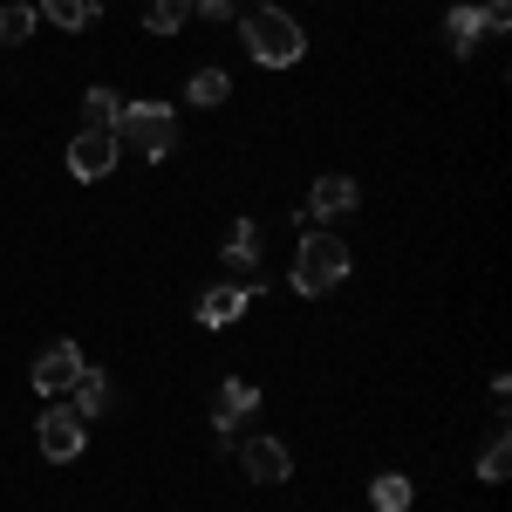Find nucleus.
Instances as JSON below:
<instances>
[{
    "label": "nucleus",
    "mask_w": 512,
    "mask_h": 512,
    "mask_svg": "<svg viewBox=\"0 0 512 512\" xmlns=\"http://www.w3.org/2000/svg\"><path fill=\"white\" fill-rule=\"evenodd\" d=\"M239 41H246V55H253L260 69H294V62L308 55V35H301V21H294L287 7H253V14L239 21Z\"/></svg>",
    "instance_id": "nucleus-1"
},
{
    "label": "nucleus",
    "mask_w": 512,
    "mask_h": 512,
    "mask_svg": "<svg viewBox=\"0 0 512 512\" xmlns=\"http://www.w3.org/2000/svg\"><path fill=\"white\" fill-rule=\"evenodd\" d=\"M349 239H335V233H308L301 239V253H294V294H308V301H315V294H328V287H342V280H349Z\"/></svg>",
    "instance_id": "nucleus-2"
},
{
    "label": "nucleus",
    "mask_w": 512,
    "mask_h": 512,
    "mask_svg": "<svg viewBox=\"0 0 512 512\" xmlns=\"http://www.w3.org/2000/svg\"><path fill=\"white\" fill-rule=\"evenodd\" d=\"M117 151H144V164L171 158V144H178V117L164 110V103H123L117 110Z\"/></svg>",
    "instance_id": "nucleus-3"
},
{
    "label": "nucleus",
    "mask_w": 512,
    "mask_h": 512,
    "mask_svg": "<svg viewBox=\"0 0 512 512\" xmlns=\"http://www.w3.org/2000/svg\"><path fill=\"white\" fill-rule=\"evenodd\" d=\"M35 444H41V458H48V465H76L82 444H89V424L76 417V403H55V410H41Z\"/></svg>",
    "instance_id": "nucleus-4"
},
{
    "label": "nucleus",
    "mask_w": 512,
    "mask_h": 512,
    "mask_svg": "<svg viewBox=\"0 0 512 512\" xmlns=\"http://www.w3.org/2000/svg\"><path fill=\"white\" fill-rule=\"evenodd\" d=\"M253 410H260V390H253L246 376H226L219 396H212V437H219V444H233L239 417H253Z\"/></svg>",
    "instance_id": "nucleus-5"
},
{
    "label": "nucleus",
    "mask_w": 512,
    "mask_h": 512,
    "mask_svg": "<svg viewBox=\"0 0 512 512\" xmlns=\"http://www.w3.org/2000/svg\"><path fill=\"white\" fill-rule=\"evenodd\" d=\"M28 376H35L41 396H69V383L82 376V349H76V342H48V349L35 355V369H28Z\"/></svg>",
    "instance_id": "nucleus-6"
},
{
    "label": "nucleus",
    "mask_w": 512,
    "mask_h": 512,
    "mask_svg": "<svg viewBox=\"0 0 512 512\" xmlns=\"http://www.w3.org/2000/svg\"><path fill=\"white\" fill-rule=\"evenodd\" d=\"M117 137H110V130H82L76 144H69V171H76L82 185H96V178H110V171H117Z\"/></svg>",
    "instance_id": "nucleus-7"
},
{
    "label": "nucleus",
    "mask_w": 512,
    "mask_h": 512,
    "mask_svg": "<svg viewBox=\"0 0 512 512\" xmlns=\"http://www.w3.org/2000/svg\"><path fill=\"white\" fill-rule=\"evenodd\" d=\"M239 472L253 478V485H280V478L294 472V458H287L280 437H246V444H239Z\"/></svg>",
    "instance_id": "nucleus-8"
},
{
    "label": "nucleus",
    "mask_w": 512,
    "mask_h": 512,
    "mask_svg": "<svg viewBox=\"0 0 512 512\" xmlns=\"http://www.w3.org/2000/svg\"><path fill=\"white\" fill-rule=\"evenodd\" d=\"M355 205H362V185H355L349 171H328V178H315V192H308V219H342Z\"/></svg>",
    "instance_id": "nucleus-9"
},
{
    "label": "nucleus",
    "mask_w": 512,
    "mask_h": 512,
    "mask_svg": "<svg viewBox=\"0 0 512 512\" xmlns=\"http://www.w3.org/2000/svg\"><path fill=\"white\" fill-rule=\"evenodd\" d=\"M246 308H253V294H246L239 280H226V287H205V294H198V328H233Z\"/></svg>",
    "instance_id": "nucleus-10"
},
{
    "label": "nucleus",
    "mask_w": 512,
    "mask_h": 512,
    "mask_svg": "<svg viewBox=\"0 0 512 512\" xmlns=\"http://www.w3.org/2000/svg\"><path fill=\"white\" fill-rule=\"evenodd\" d=\"M444 41H451V55H472L478 41H485V7L458 0V7L444 14Z\"/></svg>",
    "instance_id": "nucleus-11"
},
{
    "label": "nucleus",
    "mask_w": 512,
    "mask_h": 512,
    "mask_svg": "<svg viewBox=\"0 0 512 512\" xmlns=\"http://www.w3.org/2000/svg\"><path fill=\"white\" fill-rule=\"evenodd\" d=\"M41 21H55L62 35H82V28H96L103 21V0H35Z\"/></svg>",
    "instance_id": "nucleus-12"
},
{
    "label": "nucleus",
    "mask_w": 512,
    "mask_h": 512,
    "mask_svg": "<svg viewBox=\"0 0 512 512\" xmlns=\"http://www.w3.org/2000/svg\"><path fill=\"white\" fill-rule=\"evenodd\" d=\"M69 396H76V417H82V424H96V417L110 410V376L82 362V376H76V383H69Z\"/></svg>",
    "instance_id": "nucleus-13"
},
{
    "label": "nucleus",
    "mask_w": 512,
    "mask_h": 512,
    "mask_svg": "<svg viewBox=\"0 0 512 512\" xmlns=\"http://www.w3.org/2000/svg\"><path fill=\"white\" fill-rule=\"evenodd\" d=\"M219 260H226L233 274H253V267H260V226H253V219H239L233 233H226V253H219Z\"/></svg>",
    "instance_id": "nucleus-14"
},
{
    "label": "nucleus",
    "mask_w": 512,
    "mask_h": 512,
    "mask_svg": "<svg viewBox=\"0 0 512 512\" xmlns=\"http://www.w3.org/2000/svg\"><path fill=\"white\" fill-rule=\"evenodd\" d=\"M123 96L117 89H82V130H117Z\"/></svg>",
    "instance_id": "nucleus-15"
},
{
    "label": "nucleus",
    "mask_w": 512,
    "mask_h": 512,
    "mask_svg": "<svg viewBox=\"0 0 512 512\" xmlns=\"http://www.w3.org/2000/svg\"><path fill=\"white\" fill-rule=\"evenodd\" d=\"M369 499H376V512H410V499H417V485L403 472H383L376 485H369Z\"/></svg>",
    "instance_id": "nucleus-16"
},
{
    "label": "nucleus",
    "mask_w": 512,
    "mask_h": 512,
    "mask_svg": "<svg viewBox=\"0 0 512 512\" xmlns=\"http://www.w3.org/2000/svg\"><path fill=\"white\" fill-rule=\"evenodd\" d=\"M185 96H192L198 110H212V103H226V96H233V76H226V69H198V76L185 82Z\"/></svg>",
    "instance_id": "nucleus-17"
},
{
    "label": "nucleus",
    "mask_w": 512,
    "mask_h": 512,
    "mask_svg": "<svg viewBox=\"0 0 512 512\" xmlns=\"http://www.w3.org/2000/svg\"><path fill=\"white\" fill-rule=\"evenodd\" d=\"M506 465H512V437L492 431V437H485V451H478V478H485V485H506Z\"/></svg>",
    "instance_id": "nucleus-18"
},
{
    "label": "nucleus",
    "mask_w": 512,
    "mask_h": 512,
    "mask_svg": "<svg viewBox=\"0 0 512 512\" xmlns=\"http://www.w3.org/2000/svg\"><path fill=\"white\" fill-rule=\"evenodd\" d=\"M185 21H192V0H151V7H144V28H151V35H178Z\"/></svg>",
    "instance_id": "nucleus-19"
},
{
    "label": "nucleus",
    "mask_w": 512,
    "mask_h": 512,
    "mask_svg": "<svg viewBox=\"0 0 512 512\" xmlns=\"http://www.w3.org/2000/svg\"><path fill=\"white\" fill-rule=\"evenodd\" d=\"M28 35H35V0H14V7H0V41H7V48H21Z\"/></svg>",
    "instance_id": "nucleus-20"
},
{
    "label": "nucleus",
    "mask_w": 512,
    "mask_h": 512,
    "mask_svg": "<svg viewBox=\"0 0 512 512\" xmlns=\"http://www.w3.org/2000/svg\"><path fill=\"white\" fill-rule=\"evenodd\" d=\"M198 14H205V21H226V14H233V0H192Z\"/></svg>",
    "instance_id": "nucleus-21"
},
{
    "label": "nucleus",
    "mask_w": 512,
    "mask_h": 512,
    "mask_svg": "<svg viewBox=\"0 0 512 512\" xmlns=\"http://www.w3.org/2000/svg\"><path fill=\"white\" fill-rule=\"evenodd\" d=\"M472 7H478V0H472Z\"/></svg>",
    "instance_id": "nucleus-22"
}]
</instances>
